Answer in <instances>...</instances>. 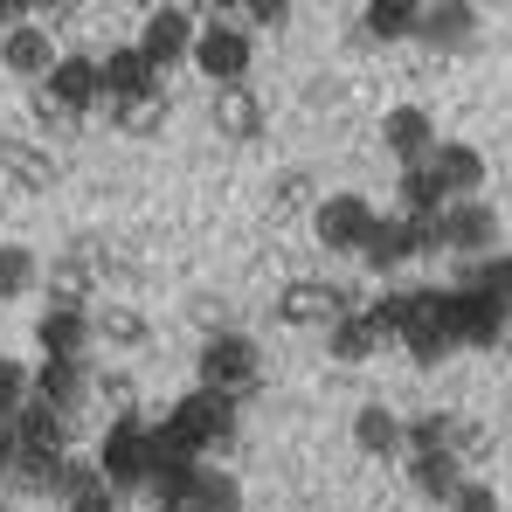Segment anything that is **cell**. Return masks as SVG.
Wrapping results in <instances>:
<instances>
[{
	"label": "cell",
	"instance_id": "6da1fadb",
	"mask_svg": "<svg viewBox=\"0 0 512 512\" xmlns=\"http://www.w3.org/2000/svg\"><path fill=\"white\" fill-rule=\"evenodd\" d=\"M250 63H256V35L236 21V7L208 14V21H201V42H194V70L215 90H236L250 77Z\"/></svg>",
	"mask_w": 512,
	"mask_h": 512
},
{
	"label": "cell",
	"instance_id": "7a4b0ae2",
	"mask_svg": "<svg viewBox=\"0 0 512 512\" xmlns=\"http://www.w3.org/2000/svg\"><path fill=\"white\" fill-rule=\"evenodd\" d=\"M167 429L208 464L222 443H236V395H222V388H194V395H180L173 402V416H167Z\"/></svg>",
	"mask_w": 512,
	"mask_h": 512
},
{
	"label": "cell",
	"instance_id": "3957f363",
	"mask_svg": "<svg viewBox=\"0 0 512 512\" xmlns=\"http://www.w3.org/2000/svg\"><path fill=\"white\" fill-rule=\"evenodd\" d=\"M153 423H139V416H118V423L104 429V443H97V471H104V485L111 492H146L153 485Z\"/></svg>",
	"mask_w": 512,
	"mask_h": 512
},
{
	"label": "cell",
	"instance_id": "277c9868",
	"mask_svg": "<svg viewBox=\"0 0 512 512\" xmlns=\"http://www.w3.org/2000/svg\"><path fill=\"white\" fill-rule=\"evenodd\" d=\"M374 229H381V208H374L367 194H326V201H312V236H319V250L360 256L374 243Z\"/></svg>",
	"mask_w": 512,
	"mask_h": 512
},
{
	"label": "cell",
	"instance_id": "5b68a950",
	"mask_svg": "<svg viewBox=\"0 0 512 512\" xmlns=\"http://www.w3.org/2000/svg\"><path fill=\"white\" fill-rule=\"evenodd\" d=\"M194 374H201V388H222V395H250L256 374H263V353H256L250 333H208L201 346V360H194Z\"/></svg>",
	"mask_w": 512,
	"mask_h": 512
},
{
	"label": "cell",
	"instance_id": "8992f818",
	"mask_svg": "<svg viewBox=\"0 0 512 512\" xmlns=\"http://www.w3.org/2000/svg\"><path fill=\"white\" fill-rule=\"evenodd\" d=\"M194 42H201V14L194 7H153L146 28H139V56L167 77L173 63H194Z\"/></svg>",
	"mask_w": 512,
	"mask_h": 512
},
{
	"label": "cell",
	"instance_id": "52a82bcc",
	"mask_svg": "<svg viewBox=\"0 0 512 512\" xmlns=\"http://www.w3.org/2000/svg\"><path fill=\"white\" fill-rule=\"evenodd\" d=\"M42 97H49L63 118H90V111L104 104V63H97V56H63V63L49 70Z\"/></svg>",
	"mask_w": 512,
	"mask_h": 512
},
{
	"label": "cell",
	"instance_id": "ba28073f",
	"mask_svg": "<svg viewBox=\"0 0 512 512\" xmlns=\"http://www.w3.org/2000/svg\"><path fill=\"white\" fill-rule=\"evenodd\" d=\"M443 250L471 256V263L499 256V208H485V201H450V208H443Z\"/></svg>",
	"mask_w": 512,
	"mask_h": 512
},
{
	"label": "cell",
	"instance_id": "9c48e42d",
	"mask_svg": "<svg viewBox=\"0 0 512 512\" xmlns=\"http://www.w3.org/2000/svg\"><path fill=\"white\" fill-rule=\"evenodd\" d=\"M506 305H499V298H485V291H478V284H457V291H450V340L457 346H499L506 340Z\"/></svg>",
	"mask_w": 512,
	"mask_h": 512
},
{
	"label": "cell",
	"instance_id": "30bf717a",
	"mask_svg": "<svg viewBox=\"0 0 512 512\" xmlns=\"http://www.w3.org/2000/svg\"><path fill=\"white\" fill-rule=\"evenodd\" d=\"M436 146H443V139H436V118H429L423 104H395V111H381V153H395L402 173L429 167Z\"/></svg>",
	"mask_w": 512,
	"mask_h": 512
},
{
	"label": "cell",
	"instance_id": "8fae6325",
	"mask_svg": "<svg viewBox=\"0 0 512 512\" xmlns=\"http://www.w3.org/2000/svg\"><path fill=\"white\" fill-rule=\"evenodd\" d=\"M340 312H360V305L346 298L340 284H326V277H298V284L277 291V319L284 326H333Z\"/></svg>",
	"mask_w": 512,
	"mask_h": 512
},
{
	"label": "cell",
	"instance_id": "7c38bea8",
	"mask_svg": "<svg viewBox=\"0 0 512 512\" xmlns=\"http://www.w3.org/2000/svg\"><path fill=\"white\" fill-rule=\"evenodd\" d=\"M402 346H409L416 367H436L443 353H457V340H450V291H416V319H409Z\"/></svg>",
	"mask_w": 512,
	"mask_h": 512
},
{
	"label": "cell",
	"instance_id": "4fadbf2b",
	"mask_svg": "<svg viewBox=\"0 0 512 512\" xmlns=\"http://www.w3.org/2000/svg\"><path fill=\"white\" fill-rule=\"evenodd\" d=\"M90 333H97V319H90L84 305H49V312L35 319L42 360H84V353H90Z\"/></svg>",
	"mask_w": 512,
	"mask_h": 512
},
{
	"label": "cell",
	"instance_id": "5bb4252c",
	"mask_svg": "<svg viewBox=\"0 0 512 512\" xmlns=\"http://www.w3.org/2000/svg\"><path fill=\"white\" fill-rule=\"evenodd\" d=\"M139 97H167V90H160V70L139 56V42H125L104 56V104H139Z\"/></svg>",
	"mask_w": 512,
	"mask_h": 512
},
{
	"label": "cell",
	"instance_id": "9a60e30c",
	"mask_svg": "<svg viewBox=\"0 0 512 512\" xmlns=\"http://www.w3.org/2000/svg\"><path fill=\"white\" fill-rule=\"evenodd\" d=\"M0 63H7L14 77H28V84H49V70H56L63 56H56V42H49V28H35V21H21V28H7V35H0Z\"/></svg>",
	"mask_w": 512,
	"mask_h": 512
},
{
	"label": "cell",
	"instance_id": "2e32d148",
	"mask_svg": "<svg viewBox=\"0 0 512 512\" xmlns=\"http://www.w3.org/2000/svg\"><path fill=\"white\" fill-rule=\"evenodd\" d=\"M429 173H436V187H443L450 201H478V187H485V153L464 146V139H443V146L429 153Z\"/></svg>",
	"mask_w": 512,
	"mask_h": 512
},
{
	"label": "cell",
	"instance_id": "e0dca14e",
	"mask_svg": "<svg viewBox=\"0 0 512 512\" xmlns=\"http://www.w3.org/2000/svg\"><path fill=\"white\" fill-rule=\"evenodd\" d=\"M416 256H423L416 222H409V215H381V229H374V243L360 250V263H367L374 277H388V270H402V263H416Z\"/></svg>",
	"mask_w": 512,
	"mask_h": 512
},
{
	"label": "cell",
	"instance_id": "ac0fdd59",
	"mask_svg": "<svg viewBox=\"0 0 512 512\" xmlns=\"http://www.w3.org/2000/svg\"><path fill=\"white\" fill-rule=\"evenodd\" d=\"M416 42H429V49H471V42H478V7H464V0H436V7H423Z\"/></svg>",
	"mask_w": 512,
	"mask_h": 512
},
{
	"label": "cell",
	"instance_id": "d6986e66",
	"mask_svg": "<svg viewBox=\"0 0 512 512\" xmlns=\"http://www.w3.org/2000/svg\"><path fill=\"white\" fill-rule=\"evenodd\" d=\"M409 485L436 499V506H457V492H464V457L457 450H429V457H409Z\"/></svg>",
	"mask_w": 512,
	"mask_h": 512
},
{
	"label": "cell",
	"instance_id": "ffe728a7",
	"mask_svg": "<svg viewBox=\"0 0 512 512\" xmlns=\"http://www.w3.org/2000/svg\"><path fill=\"white\" fill-rule=\"evenodd\" d=\"M84 360H42L35 367V402H49L56 416H70L77 402H84Z\"/></svg>",
	"mask_w": 512,
	"mask_h": 512
},
{
	"label": "cell",
	"instance_id": "44dd1931",
	"mask_svg": "<svg viewBox=\"0 0 512 512\" xmlns=\"http://www.w3.org/2000/svg\"><path fill=\"white\" fill-rule=\"evenodd\" d=\"M360 28H367L374 42H416L423 7H409V0H367V7H360Z\"/></svg>",
	"mask_w": 512,
	"mask_h": 512
},
{
	"label": "cell",
	"instance_id": "7402d4cb",
	"mask_svg": "<svg viewBox=\"0 0 512 512\" xmlns=\"http://www.w3.org/2000/svg\"><path fill=\"white\" fill-rule=\"evenodd\" d=\"M353 443H360L367 457H395V450H409L402 416H395V409H381V402H367V409L353 416Z\"/></svg>",
	"mask_w": 512,
	"mask_h": 512
},
{
	"label": "cell",
	"instance_id": "603a6c76",
	"mask_svg": "<svg viewBox=\"0 0 512 512\" xmlns=\"http://www.w3.org/2000/svg\"><path fill=\"white\" fill-rule=\"evenodd\" d=\"M374 346H381V340H374V326H367V312H340V319L326 326V353H333L340 367H360V360H367Z\"/></svg>",
	"mask_w": 512,
	"mask_h": 512
},
{
	"label": "cell",
	"instance_id": "cb8c5ba5",
	"mask_svg": "<svg viewBox=\"0 0 512 512\" xmlns=\"http://www.w3.org/2000/svg\"><path fill=\"white\" fill-rule=\"evenodd\" d=\"M0 173H7L14 187H49V180H56V160H49L42 146H28V139H7V146H0Z\"/></svg>",
	"mask_w": 512,
	"mask_h": 512
},
{
	"label": "cell",
	"instance_id": "d4e9b609",
	"mask_svg": "<svg viewBox=\"0 0 512 512\" xmlns=\"http://www.w3.org/2000/svg\"><path fill=\"white\" fill-rule=\"evenodd\" d=\"M215 125H222L229 139H256V132H263V104H256V90L250 84L222 90V97H215Z\"/></svg>",
	"mask_w": 512,
	"mask_h": 512
},
{
	"label": "cell",
	"instance_id": "484cf974",
	"mask_svg": "<svg viewBox=\"0 0 512 512\" xmlns=\"http://www.w3.org/2000/svg\"><path fill=\"white\" fill-rule=\"evenodd\" d=\"M395 201H402V215H409V222H429V215H443V208H450V194L436 187V173H429V167H409V173H402Z\"/></svg>",
	"mask_w": 512,
	"mask_h": 512
},
{
	"label": "cell",
	"instance_id": "4316f807",
	"mask_svg": "<svg viewBox=\"0 0 512 512\" xmlns=\"http://www.w3.org/2000/svg\"><path fill=\"white\" fill-rule=\"evenodd\" d=\"M367 312V326H374V340H402L409 333V319H416V291H381L374 305H360Z\"/></svg>",
	"mask_w": 512,
	"mask_h": 512
},
{
	"label": "cell",
	"instance_id": "83f0119b",
	"mask_svg": "<svg viewBox=\"0 0 512 512\" xmlns=\"http://www.w3.org/2000/svg\"><path fill=\"white\" fill-rule=\"evenodd\" d=\"M187 512H243V485H236L229 471L201 464V478H194V499H187Z\"/></svg>",
	"mask_w": 512,
	"mask_h": 512
},
{
	"label": "cell",
	"instance_id": "f1b7e54d",
	"mask_svg": "<svg viewBox=\"0 0 512 512\" xmlns=\"http://www.w3.org/2000/svg\"><path fill=\"white\" fill-rule=\"evenodd\" d=\"M35 277H42L35 250H21V243H0V305L28 298V291H35Z\"/></svg>",
	"mask_w": 512,
	"mask_h": 512
},
{
	"label": "cell",
	"instance_id": "f546056e",
	"mask_svg": "<svg viewBox=\"0 0 512 512\" xmlns=\"http://www.w3.org/2000/svg\"><path fill=\"white\" fill-rule=\"evenodd\" d=\"M464 284H478L485 298H499V305L512 312V250L485 256V263H464Z\"/></svg>",
	"mask_w": 512,
	"mask_h": 512
},
{
	"label": "cell",
	"instance_id": "4dcf8cb0",
	"mask_svg": "<svg viewBox=\"0 0 512 512\" xmlns=\"http://www.w3.org/2000/svg\"><path fill=\"white\" fill-rule=\"evenodd\" d=\"M402 436H409V450H416V457H429V450H450V436H457V416H443V409H429V416H409V423H402Z\"/></svg>",
	"mask_w": 512,
	"mask_h": 512
},
{
	"label": "cell",
	"instance_id": "1f68e13d",
	"mask_svg": "<svg viewBox=\"0 0 512 512\" xmlns=\"http://www.w3.org/2000/svg\"><path fill=\"white\" fill-rule=\"evenodd\" d=\"M28 402H35V374H28L21 360H7V353H0V423H14Z\"/></svg>",
	"mask_w": 512,
	"mask_h": 512
},
{
	"label": "cell",
	"instance_id": "d6a6232c",
	"mask_svg": "<svg viewBox=\"0 0 512 512\" xmlns=\"http://www.w3.org/2000/svg\"><path fill=\"white\" fill-rule=\"evenodd\" d=\"M104 111H111V125H118V132H139V139L167 125V97H139V104H104Z\"/></svg>",
	"mask_w": 512,
	"mask_h": 512
},
{
	"label": "cell",
	"instance_id": "836d02e7",
	"mask_svg": "<svg viewBox=\"0 0 512 512\" xmlns=\"http://www.w3.org/2000/svg\"><path fill=\"white\" fill-rule=\"evenodd\" d=\"M97 333H104V340H118V346H139V340H146V319H139V312H125V305H111V312H97Z\"/></svg>",
	"mask_w": 512,
	"mask_h": 512
},
{
	"label": "cell",
	"instance_id": "e575fe53",
	"mask_svg": "<svg viewBox=\"0 0 512 512\" xmlns=\"http://www.w3.org/2000/svg\"><path fill=\"white\" fill-rule=\"evenodd\" d=\"M236 21H243V28H284L291 7H284V0H250V7H236Z\"/></svg>",
	"mask_w": 512,
	"mask_h": 512
},
{
	"label": "cell",
	"instance_id": "d590c367",
	"mask_svg": "<svg viewBox=\"0 0 512 512\" xmlns=\"http://www.w3.org/2000/svg\"><path fill=\"white\" fill-rule=\"evenodd\" d=\"M450 512H499V492L478 485V478H464V492H457V506H450Z\"/></svg>",
	"mask_w": 512,
	"mask_h": 512
},
{
	"label": "cell",
	"instance_id": "8d00e7d4",
	"mask_svg": "<svg viewBox=\"0 0 512 512\" xmlns=\"http://www.w3.org/2000/svg\"><path fill=\"white\" fill-rule=\"evenodd\" d=\"M70 512H118V492L97 485V492H84V499H70Z\"/></svg>",
	"mask_w": 512,
	"mask_h": 512
},
{
	"label": "cell",
	"instance_id": "74e56055",
	"mask_svg": "<svg viewBox=\"0 0 512 512\" xmlns=\"http://www.w3.org/2000/svg\"><path fill=\"white\" fill-rule=\"evenodd\" d=\"M305 194H312L305 173H284V180H277V201H305Z\"/></svg>",
	"mask_w": 512,
	"mask_h": 512
},
{
	"label": "cell",
	"instance_id": "f35d334b",
	"mask_svg": "<svg viewBox=\"0 0 512 512\" xmlns=\"http://www.w3.org/2000/svg\"><path fill=\"white\" fill-rule=\"evenodd\" d=\"M35 118H42V125H49V132H63V125H77V118H63V111H56V104H49V97H35Z\"/></svg>",
	"mask_w": 512,
	"mask_h": 512
},
{
	"label": "cell",
	"instance_id": "ab89813d",
	"mask_svg": "<svg viewBox=\"0 0 512 512\" xmlns=\"http://www.w3.org/2000/svg\"><path fill=\"white\" fill-rule=\"evenodd\" d=\"M21 21H28V7H21V0H0V35H7V28H21Z\"/></svg>",
	"mask_w": 512,
	"mask_h": 512
}]
</instances>
